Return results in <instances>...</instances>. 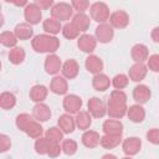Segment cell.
I'll use <instances>...</instances> for the list:
<instances>
[{
  "instance_id": "36",
  "label": "cell",
  "mask_w": 159,
  "mask_h": 159,
  "mask_svg": "<svg viewBox=\"0 0 159 159\" xmlns=\"http://www.w3.org/2000/svg\"><path fill=\"white\" fill-rule=\"evenodd\" d=\"M128 83H129V78H128V76L124 75V73L116 75V76L112 78V81H111V84H112L116 89H119V91H122L123 88H125V87L128 86Z\"/></svg>"
},
{
  "instance_id": "41",
  "label": "cell",
  "mask_w": 159,
  "mask_h": 159,
  "mask_svg": "<svg viewBox=\"0 0 159 159\" xmlns=\"http://www.w3.org/2000/svg\"><path fill=\"white\" fill-rule=\"evenodd\" d=\"M71 6L73 10L77 11V14H84V11L89 7V1L87 0H73L71 2Z\"/></svg>"
},
{
  "instance_id": "45",
  "label": "cell",
  "mask_w": 159,
  "mask_h": 159,
  "mask_svg": "<svg viewBox=\"0 0 159 159\" xmlns=\"http://www.w3.org/2000/svg\"><path fill=\"white\" fill-rule=\"evenodd\" d=\"M61 145H60V143H52L51 144V148H50V150H48V153H47V155L50 157V158H57L60 154H61Z\"/></svg>"
},
{
  "instance_id": "25",
  "label": "cell",
  "mask_w": 159,
  "mask_h": 159,
  "mask_svg": "<svg viewBox=\"0 0 159 159\" xmlns=\"http://www.w3.org/2000/svg\"><path fill=\"white\" fill-rule=\"evenodd\" d=\"M29 94H30L31 101H34L36 103H42L48 94V89L43 84H35L34 87H31Z\"/></svg>"
},
{
  "instance_id": "46",
  "label": "cell",
  "mask_w": 159,
  "mask_h": 159,
  "mask_svg": "<svg viewBox=\"0 0 159 159\" xmlns=\"http://www.w3.org/2000/svg\"><path fill=\"white\" fill-rule=\"evenodd\" d=\"M55 2L52 0H40V1H36V5L41 9V10H46V9H50L52 7Z\"/></svg>"
},
{
  "instance_id": "31",
  "label": "cell",
  "mask_w": 159,
  "mask_h": 159,
  "mask_svg": "<svg viewBox=\"0 0 159 159\" xmlns=\"http://www.w3.org/2000/svg\"><path fill=\"white\" fill-rule=\"evenodd\" d=\"M25 133H26V134H27L30 138L37 139V138L42 137L43 129H42V127H41L40 122H37V120L32 119V120L30 122V124L26 127V129H25Z\"/></svg>"
},
{
  "instance_id": "33",
  "label": "cell",
  "mask_w": 159,
  "mask_h": 159,
  "mask_svg": "<svg viewBox=\"0 0 159 159\" xmlns=\"http://www.w3.org/2000/svg\"><path fill=\"white\" fill-rule=\"evenodd\" d=\"M25 56H26V53H25V51H24L22 47H17L16 46V47L10 48V51H9V60L14 65L22 63L24 60H25Z\"/></svg>"
},
{
  "instance_id": "11",
  "label": "cell",
  "mask_w": 159,
  "mask_h": 159,
  "mask_svg": "<svg viewBox=\"0 0 159 159\" xmlns=\"http://www.w3.org/2000/svg\"><path fill=\"white\" fill-rule=\"evenodd\" d=\"M77 46L81 51L86 52V53H91L96 50L97 46V40L94 39L93 35H88V34H83L78 37L77 40Z\"/></svg>"
},
{
  "instance_id": "34",
  "label": "cell",
  "mask_w": 159,
  "mask_h": 159,
  "mask_svg": "<svg viewBox=\"0 0 159 159\" xmlns=\"http://www.w3.org/2000/svg\"><path fill=\"white\" fill-rule=\"evenodd\" d=\"M53 142H51L50 139H47L46 137H40L36 139L35 142V150L37 154H41V155H47L50 148H51V144Z\"/></svg>"
},
{
  "instance_id": "35",
  "label": "cell",
  "mask_w": 159,
  "mask_h": 159,
  "mask_svg": "<svg viewBox=\"0 0 159 159\" xmlns=\"http://www.w3.org/2000/svg\"><path fill=\"white\" fill-rule=\"evenodd\" d=\"M0 43H2L5 47L12 48V47H16L17 39H16V36H15L14 32L4 31V32H1V35H0Z\"/></svg>"
},
{
  "instance_id": "3",
  "label": "cell",
  "mask_w": 159,
  "mask_h": 159,
  "mask_svg": "<svg viewBox=\"0 0 159 159\" xmlns=\"http://www.w3.org/2000/svg\"><path fill=\"white\" fill-rule=\"evenodd\" d=\"M89 15H91V19L97 21L98 24H106L109 19L111 11L106 2L97 1L89 5Z\"/></svg>"
},
{
  "instance_id": "40",
  "label": "cell",
  "mask_w": 159,
  "mask_h": 159,
  "mask_svg": "<svg viewBox=\"0 0 159 159\" xmlns=\"http://www.w3.org/2000/svg\"><path fill=\"white\" fill-rule=\"evenodd\" d=\"M62 35L66 37V39H68V40H72V39H77L78 36H80V32L75 29V26L71 24V22H67V24H65L63 26H62Z\"/></svg>"
},
{
  "instance_id": "27",
  "label": "cell",
  "mask_w": 159,
  "mask_h": 159,
  "mask_svg": "<svg viewBox=\"0 0 159 159\" xmlns=\"http://www.w3.org/2000/svg\"><path fill=\"white\" fill-rule=\"evenodd\" d=\"M122 143V134H104L101 137L99 145L106 149H113Z\"/></svg>"
},
{
  "instance_id": "21",
  "label": "cell",
  "mask_w": 159,
  "mask_h": 159,
  "mask_svg": "<svg viewBox=\"0 0 159 159\" xmlns=\"http://www.w3.org/2000/svg\"><path fill=\"white\" fill-rule=\"evenodd\" d=\"M99 140H101V135L96 130H84V133L82 134V144L86 148H96L99 145Z\"/></svg>"
},
{
  "instance_id": "50",
  "label": "cell",
  "mask_w": 159,
  "mask_h": 159,
  "mask_svg": "<svg viewBox=\"0 0 159 159\" xmlns=\"http://www.w3.org/2000/svg\"><path fill=\"white\" fill-rule=\"evenodd\" d=\"M122 159H132L130 157H124V158H122Z\"/></svg>"
},
{
  "instance_id": "32",
  "label": "cell",
  "mask_w": 159,
  "mask_h": 159,
  "mask_svg": "<svg viewBox=\"0 0 159 159\" xmlns=\"http://www.w3.org/2000/svg\"><path fill=\"white\" fill-rule=\"evenodd\" d=\"M16 104V97L11 92H2L0 94V108L7 111L14 108Z\"/></svg>"
},
{
  "instance_id": "6",
  "label": "cell",
  "mask_w": 159,
  "mask_h": 159,
  "mask_svg": "<svg viewBox=\"0 0 159 159\" xmlns=\"http://www.w3.org/2000/svg\"><path fill=\"white\" fill-rule=\"evenodd\" d=\"M24 16H25L26 24H29V25H36V24H39L41 21L42 11L36 5V2L27 4L25 6V9H24Z\"/></svg>"
},
{
  "instance_id": "22",
  "label": "cell",
  "mask_w": 159,
  "mask_h": 159,
  "mask_svg": "<svg viewBox=\"0 0 159 159\" xmlns=\"http://www.w3.org/2000/svg\"><path fill=\"white\" fill-rule=\"evenodd\" d=\"M71 24L75 26V29L78 32H86L91 25V19L86 14H76L72 17Z\"/></svg>"
},
{
  "instance_id": "5",
  "label": "cell",
  "mask_w": 159,
  "mask_h": 159,
  "mask_svg": "<svg viewBox=\"0 0 159 159\" xmlns=\"http://www.w3.org/2000/svg\"><path fill=\"white\" fill-rule=\"evenodd\" d=\"M88 113L91 114V117H94V118H103L106 114H107V106L106 103L97 98V97H92L89 98L88 103Z\"/></svg>"
},
{
  "instance_id": "24",
  "label": "cell",
  "mask_w": 159,
  "mask_h": 159,
  "mask_svg": "<svg viewBox=\"0 0 159 159\" xmlns=\"http://www.w3.org/2000/svg\"><path fill=\"white\" fill-rule=\"evenodd\" d=\"M86 68L88 72L93 73V75H97V73H101L102 70H103V61L96 56V55H89L87 58H86Z\"/></svg>"
},
{
  "instance_id": "9",
  "label": "cell",
  "mask_w": 159,
  "mask_h": 159,
  "mask_svg": "<svg viewBox=\"0 0 159 159\" xmlns=\"http://www.w3.org/2000/svg\"><path fill=\"white\" fill-rule=\"evenodd\" d=\"M114 36V30L111 27L109 24H99L96 27V32H94V39L97 41H99L101 43H107L111 42L112 39Z\"/></svg>"
},
{
  "instance_id": "1",
  "label": "cell",
  "mask_w": 159,
  "mask_h": 159,
  "mask_svg": "<svg viewBox=\"0 0 159 159\" xmlns=\"http://www.w3.org/2000/svg\"><path fill=\"white\" fill-rule=\"evenodd\" d=\"M127 94L123 91L114 89L111 92L108 103H107V113L113 119H120L127 113Z\"/></svg>"
},
{
  "instance_id": "16",
  "label": "cell",
  "mask_w": 159,
  "mask_h": 159,
  "mask_svg": "<svg viewBox=\"0 0 159 159\" xmlns=\"http://www.w3.org/2000/svg\"><path fill=\"white\" fill-rule=\"evenodd\" d=\"M147 72H148L147 65H144V63H134L128 71V78L130 81H134V82H140V81H143L145 78Z\"/></svg>"
},
{
  "instance_id": "26",
  "label": "cell",
  "mask_w": 159,
  "mask_h": 159,
  "mask_svg": "<svg viewBox=\"0 0 159 159\" xmlns=\"http://www.w3.org/2000/svg\"><path fill=\"white\" fill-rule=\"evenodd\" d=\"M92 86L96 91H99V92H103L106 89L109 88L111 86V80L107 75L104 73H97L93 76V80H92Z\"/></svg>"
},
{
  "instance_id": "28",
  "label": "cell",
  "mask_w": 159,
  "mask_h": 159,
  "mask_svg": "<svg viewBox=\"0 0 159 159\" xmlns=\"http://www.w3.org/2000/svg\"><path fill=\"white\" fill-rule=\"evenodd\" d=\"M14 34H15L17 40H29L34 35V29L31 25H29L26 22H21V24L15 26Z\"/></svg>"
},
{
  "instance_id": "2",
  "label": "cell",
  "mask_w": 159,
  "mask_h": 159,
  "mask_svg": "<svg viewBox=\"0 0 159 159\" xmlns=\"http://www.w3.org/2000/svg\"><path fill=\"white\" fill-rule=\"evenodd\" d=\"M31 46L36 52H40V53L47 52L50 55V53H55L57 51V48L60 47V40L55 36H51L47 34H41V35H36L32 39Z\"/></svg>"
},
{
  "instance_id": "13",
  "label": "cell",
  "mask_w": 159,
  "mask_h": 159,
  "mask_svg": "<svg viewBox=\"0 0 159 159\" xmlns=\"http://www.w3.org/2000/svg\"><path fill=\"white\" fill-rule=\"evenodd\" d=\"M32 118L37 122H46L51 118V109L47 104L42 103H36L32 108Z\"/></svg>"
},
{
  "instance_id": "17",
  "label": "cell",
  "mask_w": 159,
  "mask_h": 159,
  "mask_svg": "<svg viewBox=\"0 0 159 159\" xmlns=\"http://www.w3.org/2000/svg\"><path fill=\"white\" fill-rule=\"evenodd\" d=\"M68 89V83L67 80L62 76H53V78L51 80L50 83V91L53 92L55 94H66Z\"/></svg>"
},
{
  "instance_id": "23",
  "label": "cell",
  "mask_w": 159,
  "mask_h": 159,
  "mask_svg": "<svg viewBox=\"0 0 159 159\" xmlns=\"http://www.w3.org/2000/svg\"><path fill=\"white\" fill-rule=\"evenodd\" d=\"M102 129L104 134H122L123 133V123L119 119H107L104 120Z\"/></svg>"
},
{
  "instance_id": "30",
  "label": "cell",
  "mask_w": 159,
  "mask_h": 159,
  "mask_svg": "<svg viewBox=\"0 0 159 159\" xmlns=\"http://www.w3.org/2000/svg\"><path fill=\"white\" fill-rule=\"evenodd\" d=\"M42 29L45 30V32L47 35H51V36H55L57 35L61 30H62V26H61V22L52 19V17H48L43 21L42 24Z\"/></svg>"
},
{
  "instance_id": "38",
  "label": "cell",
  "mask_w": 159,
  "mask_h": 159,
  "mask_svg": "<svg viewBox=\"0 0 159 159\" xmlns=\"http://www.w3.org/2000/svg\"><path fill=\"white\" fill-rule=\"evenodd\" d=\"M32 119H34L32 116H30V114H27V113H21V114H19V116L16 117V120H15L17 129L21 130V132H25L26 127L30 124V122H31Z\"/></svg>"
},
{
  "instance_id": "52",
  "label": "cell",
  "mask_w": 159,
  "mask_h": 159,
  "mask_svg": "<svg viewBox=\"0 0 159 159\" xmlns=\"http://www.w3.org/2000/svg\"><path fill=\"white\" fill-rule=\"evenodd\" d=\"M0 9H1V5H0Z\"/></svg>"
},
{
  "instance_id": "44",
  "label": "cell",
  "mask_w": 159,
  "mask_h": 159,
  "mask_svg": "<svg viewBox=\"0 0 159 159\" xmlns=\"http://www.w3.org/2000/svg\"><path fill=\"white\" fill-rule=\"evenodd\" d=\"M147 139L148 142H150L152 144L157 145L159 144V129L158 128H152L147 132Z\"/></svg>"
},
{
  "instance_id": "29",
  "label": "cell",
  "mask_w": 159,
  "mask_h": 159,
  "mask_svg": "<svg viewBox=\"0 0 159 159\" xmlns=\"http://www.w3.org/2000/svg\"><path fill=\"white\" fill-rule=\"evenodd\" d=\"M75 123H76V127L80 128L81 130H88V128L92 124V117L87 111H80L76 114Z\"/></svg>"
},
{
  "instance_id": "12",
  "label": "cell",
  "mask_w": 159,
  "mask_h": 159,
  "mask_svg": "<svg viewBox=\"0 0 159 159\" xmlns=\"http://www.w3.org/2000/svg\"><path fill=\"white\" fill-rule=\"evenodd\" d=\"M62 67V62H61V58L55 55V53H50L46 56L45 58V70L48 75H53L56 76Z\"/></svg>"
},
{
  "instance_id": "18",
  "label": "cell",
  "mask_w": 159,
  "mask_h": 159,
  "mask_svg": "<svg viewBox=\"0 0 159 159\" xmlns=\"http://www.w3.org/2000/svg\"><path fill=\"white\" fill-rule=\"evenodd\" d=\"M130 56L135 63H144V61H147L149 57L148 47L143 43H137L132 47Z\"/></svg>"
},
{
  "instance_id": "4",
  "label": "cell",
  "mask_w": 159,
  "mask_h": 159,
  "mask_svg": "<svg viewBox=\"0 0 159 159\" xmlns=\"http://www.w3.org/2000/svg\"><path fill=\"white\" fill-rule=\"evenodd\" d=\"M51 15H52V19H55L60 22L67 21L72 17L73 9H72L71 4H68V2H56L51 7Z\"/></svg>"
},
{
  "instance_id": "19",
  "label": "cell",
  "mask_w": 159,
  "mask_h": 159,
  "mask_svg": "<svg viewBox=\"0 0 159 159\" xmlns=\"http://www.w3.org/2000/svg\"><path fill=\"white\" fill-rule=\"evenodd\" d=\"M57 124H58V128L62 130L63 134H70V133H72V132L75 130V128H76L75 118H73L71 114H68V113H65V114L60 116Z\"/></svg>"
},
{
  "instance_id": "15",
  "label": "cell",
  "mask_w": 159,
  "mask_h": 159,
  "mask_svg": "<svg viewBox=\"0 0 159 159\" xmlns=\"http://www.w3.org/2000/svg\"><path fill=\"white\" fill-rule=\"evenodd\" d=\"M61 71H62V77H65L66 80H73L78 75L80 66L75 58H70L62 65Z\"/></svg>"
},
{
  "instance_id": "48",
  "label": "cell",
  "mask_w": 159,
  "mask_h": 159,
  "mask_svg": "<svg viewBox=\"0 0 159 159\" xmlns=\"http://www.w3.org/2000/svg\"><path fill=\"white\" fill-rule=\"evenodd\" d=\"M101 159H118L116 155H113V154H111V153H107V154H104Z\"/></svg>"
},
{
  "instance_id": "7",
  "label": "cell",
  "mask_w": 159,
  "mask_h": 159,
  "mask_svg": "<svg viewBox=\"0 0 159 159\" xmlns=\"http://www.w3.org/2000/svg\"><path fill=\"white\" fill-rule=\"evenodd\" d=\"M63 109L68 114H77L82 107V99L77 94H67L62 102Z\"/></svg>"
},
{
  "instance_id": "37",
  "label": "cell",
  "mask_w": 159,
  "mask_h": 159,
  "mask_svg": "<svg viewBox=\"0 0 159 159\" xmlns=\"http://www.w3.org/2000/svg\"><path fill=\"white\" fill-rule=\"evenodd\" d=\"M45 137L47 139H50L51 142H53V143H60L63 139V133L58 127H51L46 130Z\"/></svg>"
},
{
  "instance_id": "10",
  "label": "cell",
  "mask_w": 159,
  "mask_h": 159,
  "mask_svg": "<svg viewBox=\"0 0 159 159\" xmlns=\"http://www.w3.org/2000/svg\"><path fill=\"white\" fill-rule=\"evenodd\" d=\"M122 148H123V152L127 157L135 155L139 153V150L142 148V140L138 137H129V138L123 140Z\"/></svg>"
},
{
  "instance_id": "47",
  "label": "cell",
  "mask_w": 159,
  "mask_h": 159,
  "mask_svg": "<svg viewBox=\"0 0 159 159\" xmlns=\"http://www.w3.org/2000/svg\"><path fill=\"white\" fill-rule=\"evenodd\" d=\"M152 40L154 42H159V27H154L152 31Z\"/></svg>"
},
{
  "instance_id": "20",
  "label": "cell",
  "mask_w": 159,
  "mask_h": 159,
  "mask_svg": "<svg viewBox=\"0 0 159 159\" xmlns=\"http://www.w3.org/2000/svg\"><path fill=\"white\" fill-rule=\"evenodd\" d=\"M125 114L128 116L129 120H132L133 123H142L145 118V109L140 104H133L129 108H127Z\"/></svg>"
},
{
  "instance_id": "14",
  "label": "cell",
  "mask_w": 159,
  "mask_h": 159,
  "mask_svg": "<svg viewBox=\"0 0 159 159\" xmlns=\"http://www.w3.org/2000/svg\"><path fill=\"white\" fill-rule=\"evenodd\" d=\"M152 97V92L148 86L145 84H137L133 89V98L137 102V104H144L147 103Z\"/></svg>"
},
{
  "instance_id": "39",
  "label": "cell",
  "mask_w": 159,
  "mask_h": 159,
  "mask_svg": "<svg viewBox=\"0 0 159 159\" xmlns=\"http://www.w3.org/2000/svg\"><path fill=\"white\" fill-rule=\"evenodd\" d=\"M61 150L66 155H73L77 152V142L73 140V139H65V140H62Z\"/></svg>"
},
{
  "instance_id": "8",
  "label": "cell",
  "mask_w": 159,
  "mask_h": 159,
  "mask_svg": "<svg viewBox=\"0 0 159 159\" xmlns=\"http://www.w3.org/2000/svg\"><path fill=\"white\" fill-rule=\"evenodd\" d=\"M108 20L112 29H124L129 24V15L123 10H117L109 15Z\"/></svg>"
},
{
  "instance_id": "42",
  "label": "cell",
  "mask_w": 159,
  "mask_h": 159,
  "mask_svg": "<svg viewBox=\"0 0 159 159\" xmlns=\"http://www.w3.org/2000/svg\"><path fill=\"white\" fill-rule=\"evenodd\" d=\"M148 65H147V68L152 70L153 72H158L159 71V55H152L148 57Z\"/></svg>"
},
{
  "instance_id": "51",
  "label": "cell",
  "mask_w": 159,
  "mask_h": 159,
  "mask_svg": "<svg viewBox=\"0 0 159 159\" xmlns=\"http://www.w3.org/2000/svg\"><path fill=\"white\" fill-rule=\"evenodd\" d=\"M0 70H1V62H0Z\"/></svg>"
},
{
  "instance_id": "49",
  "label": "cell",
  "mask_w": 159,
  "mask_h": 159,
  "mask_svg": "<svg viewBox=\"0 0 159 159\" xmlns=\"http://www.w3.org/2000/svg\"><path fill=\"white\" fill-rule=\"evenodd\" d=\"M4 25V16L1 15V12H0V27Z\"/></svg>"
},
{
  "instance_id": "43",
  "label": "cell",
  "mask_w": 159,
  "mask_h": 159,
  "mask_svg": "<svg viewBox=\"0 0 159 159\" xmlns=\"http://www.w3.org/2000/svg\"><path fill=\"white\" fill-rule=\"evenodd\" d=\"M11 148V139L6 134H0V153H5Z\"/></svg>"
}]
</instances>
